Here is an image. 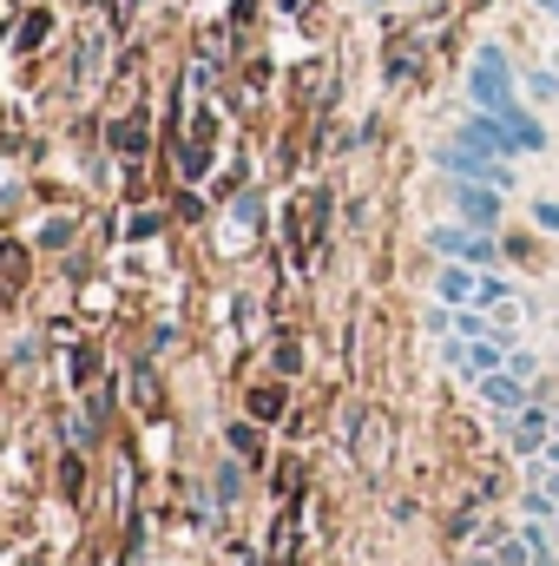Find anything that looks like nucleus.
I'll list each match as a JSON object with an SVG mask.
<instances>
[{
	"instance_id": "f257e3e1",
	"label": "nucleus",
	"mask_w": 559,
	"mask_h": 566,
	"mask_svg": "<svg viewBox=\"0 0 559 566\" xmlns=\"http://www.w3.org/2000/svg\"><path fill=\"white\" fill-rule=\"evenodd\" d=\"M467 99L481 106V113H507V106H520V86H514V60L487 40V46H474V60H467Z\"/></svg>"
},
{
	"instance_id": "f03ea898",
	"label": "nucleus",
	"mask_w": 559,
	"mask_h": 566,
	"mask_svg": "<svg viewBox=\"0 0 559 566\" xmlns=\"http://www.w3.org/2000/svg\"><path fill=\"white\" fill-rule=\"evenodd\" d=\"M434 165L447 178H474V185H494V191H514L520 185L514 178V158H494V151H481V145H467V139H441L434 145Z\"/></svg>"
},
{
	"instance_id": "7ed1b4c3",
	"label": "nucleus",
	"mask_w": 559,
	"mask_h": 566,
	"mask_svg": "<svg viewBox=\"0 0 559 566\" xmlns=\"http://www.w3.org/2000/svg\"><path fill=\"white\" fill-rule=\"evenodd\" d=\"M428 244H434L441 264H474V271H487L500 258L494 231H474V224H441V231H428Z\"/></svg>"
},
{
	"instance_id": "20e7f679",
	"label": "nucleus",
	"mask_w": 559,
	"mask_h": 566,
	"mask_svg": "<svg viewBox=\"0 0 559 566\" xmlns=\"http://www.w3.org/2000/svg\"><path fill=\"white\" fill-rule=\"evenodd\" d=\"M447 198H454L461 224H474V231H500V205H507V191L474 185V178H454V185H447Z\"/></svg>"
},
{
	"instance_id": "39448f33",
	"label": "nucleus",
	"mask_w": 559,
	"mask_h": 566,
	"mask_svg": "<svg viewBox=\"0 0 559 566\" xmlns=\"http://www.w3.org/2000/svg\"><path fill=\"white\" fill-rule=\"evenodd\" d=\"M454 139L481 145V151H494V158H527V151H520V139L507 133V119H500V113H481V106L461 119V133H454Z\"/></svg>"
},
{
	"instance_id": "423d86ee",
	"label": "nucleus",
	"mask_w": 559,
	"mask_h": 566,
	"mask_svg": "<svg viewBox=\"0 0 559 566\" xmlns=\"http://www.w3.org/2000/svg\"><path fill=\"white\" fill-rule=\"evenodd\" d=\"M474 396H481L494 416H520V409H527V382H520L514 369H487V376L474 382Z\"/></svg>"
},
{
	"instance_id": "0eeeda50",
	"label": "nucleus",
	"mask_w": 559,
	"mask_h": 566,
	"mask_svg": "<svg viewBox=\"0 0 559 566\" xmlns=\"http://www.w3.org/2000/svg\"><path fill=\"white\" fill-rule=\"evenodd\" d=\"M434 296H441L447 310H474V296H481V271H474V264H441Z\"/></svg>"
},
{
	"instance_id": "6e6552de",
	"label": "nucleus",
	"mask_w": 559,
	"mask_h": 566,
	"mask_svg": "<svg viewBox=\"0 0 559 566\" xmlns=\"http://www.w3.org/2000/svg\"><path fill=\"white\" fill-rule=\"evenodd\" d=\"M540 434H547V409H540V402H527V409H520V422H514V454H540Z\"/></svg>"
},
{
	"instance_id": "1a4fd4ad",
	"label": "nucleus",
	"mask_w": 559,
	"mask_h": 566,
	"mask_svg": "<svg viewBox=\"0 0 559 566\" xmlns=\"http://www.w3.org/2000/svg\"><path fill=\"white\" fill-rule=\"evenodd\" d=\"M520 547H527V560H534V566H559L553 541H547V527H540V514H534V527L520 534Z\"/></svg>"
},
{
	"instance_id": "9d476101",
	"label": "nucleus",
	"mask_w": 559,
	"mask_h": 566,
	"mask_svg": "<svg viewBox=\"0 0 559 566\" xmlns=\"http://www.w3.org/2000/svg\"><path fill=\"white\" fill-rule=\"evenodd\" d=\"M527 99H559V73H527Z\"/></svg>"
},
{
	"instance_id": "9b49d317",
	"label": "nucleus",
	"mask_w": 559,
	"mask_h": 566,
	"mask_svg": "<svg viewBox=\"0 0 559 566\" xmlns=\"http://www.w3.org/2000/svg\"><path fill=\"white\" fill-rule=\"evenodd\" d=\"M534 224H540V231H553V238H559V205H553V198H540V205H534Z\"/></svg>"
},
{
	"instance_id": "f8f14e48",
	"label": "nucleus",
	"mask_w": 559,
	"mask_h": 566,
	"mask_svg": "<svg viewBox=\"0 0 559 566\" xmlns=\"http://www.w3.org/2000/svg\"><path fill=\"white\" fill-rule=\"evenodd\" d=\"M507 369H514V376H520V382H527V376H534V369H540V363H534V356H527V349H507Z\"/></svg>"
},
{
	"instance_id": "ddd939ff",
	"label": "nucleus",
	"mask_w": 559,
	"mask_h": 566,
	"mask_svg": "<svg viewBox=\"0 0 559 566\" xmlns=\"http://www.w3.org/2000/svg\"><path fill=\"white\" fill-rule=\"evenodd\" d=\"M487 566H534V560H527V547H500Z\"/></svg>"
},
{
	"instance_id": "4468645a",
	"label": "nucleus",
	"mask_w": 559,
	"mask_h": 566,
	"mask_svg": "<svg viewBox=\"0 0 559 566\" xmlns=\"http://www.w3.org/2000/svg\"><path fill=\"white\" fill-rule=\"evenodd\" d=\"M362 7H376V0H362Z\"/></svg>"
},
{
	"instance_id": "2eb2a0df",
	"label": "nucleus",
	"mask_w": 559,
	"mask_h": 566,
	"mask_svg": "<svg viewBox=\"0 0 559 566\" xmlns=\"http://www.w3.org/2000/svg\"><path fill=\"white\" fill-rule=\"evenodd\" d=\"M553 434H559V422H553Z\"/></svg>"
}]
</instances>
